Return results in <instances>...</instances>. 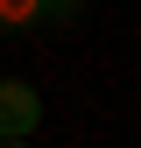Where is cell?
<instances>
[{"instance_id":"3","label":"cell","mask_w":141,"mask_h":148,"mask_svg":"<svg viewBox=\"0 0 141 148\" xmlns=\"http://www.w3.org/2000/svg\"><path fill=\"white\" fill-rule=\"evenodd\" d=\"M42 14L49 21H78V0H42Z\"/></svg>"},{"instance_id":"2","label":"cell","mask_w":141,"mask_h":148,"mask_svg":"<svg viewBox=\"0 0 141 148\" xmlns=\"http://www.w3.org/2000/svg\"><path fill=\"white\" fill-rule=\"evenodd\" d=\"M35 21H42V0H0V35L35 28Z\"/></svg>"},{"instance_id":"4","label":"cell","mask_w":141,"mask_h":148,"mask_svg":"<svg viewBox=\"0 0 141 148\" xmlns=\"http://www.w3.org/2000/svg\"><path fill=\"white\" fill-rule=\"evenodd\" d=\"M0 148H28V141H21V134H0Z\"/></svg>"},{"instance_id":"1","label":"cell","mask_w":141,"mask_h":148,"mask_svg":"<svg viewBox=\"0 0 141 148\" xmlns=\"http://www.w3.org/2000/svg\"><path fill=\"white\" fill-rule=\"evenodd\" d=\"M35 127H42V99H35L21 78H0V134H21L28 141Z\"/></svg>"}]
</instances>
